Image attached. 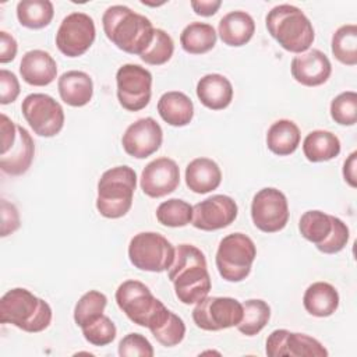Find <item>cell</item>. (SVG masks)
<instances>
[{
    "mask_svg": "<svg viewBox=\"0 0 357 357\" xmlns=\"http://www.w3.org/2000/svg\"><path fill=\"white\" fill-rule=\"evenodd\" d=\"M251 219L257 229L264 233H276L289 222V204L286 195L275 188L259 190L251 202Z\"/></svg>",
    "mask_w": 357,
    "mask_h": 357,
    "instance_id": "obj_13",
    "label": "cell"
},
{
    "mask_svg": "<svg viewBox=\"0 0 357 357\" xmlns=\"http://www.w3.org/2000/svg\"><path fill=\"white\" fill-rule=\"evenodd\" d=\"M57 89L64 103L73 107H82L88 105L93 96V81L89 74L71 70L60 75Z\"/></svg>",
    "mask_w": 357,
    "mask_h": 357,
    "instance_id": "obj_21",
    "label": "cell"
},
{
    "mask_svg": "<svg viewBox=\"0 0 357 357\" xmlns=\"http://www.w3.org/2000/svg\"><path fill=\"white\" fill-rule=\"evenodd\" d=\"M254 18L241 10L227 13L222 17L218 25V33L222 42L231 47H240L248 43L254 36Z\"/></svg>",
    "mask_w": 357,
    "mask_h": 357,
    "instance_id": "obj_22",
    "label": "cell"
},
{
    "mask_svg": "<svg viewBox=\"0 0 357 357\" xmlns=\"http://www.w3.org/2000/svg\"><path fill=\"white\" fill-rule=\"evenodd\" d=\"M21 112L29 127L39 137H54L64 127L61 105L47 93H29L21 103Z\"/></svg>",
    "mask_w": 357,
    "mask_h": 357,
    "instance_id": "obj_10",
    "label": "cell"
},
{
    "mask_svg": "<svg viewBox=\"0 0 357 357\" xmlns=\"http://www.w3.org/2000/svg\"><path fill=\"white\" fill-rule=\"evenodd\" d=\"M117 99L123 109L139 112L152 96V74L139 64H123L116 73Z\"/></svg>",
    "mask_w": 357,
    "mask_h": 357,
    "instance_id": "obj_11",
    "label": "cell"
},
{
    "mask_svg": "<svg viewBox=\"0 0 357 357\" xmlns=\"http://www.w3.org/2000/svg\"><path fill=\"white\" fill-rule=\"evenodd\" d=\"M343 177L350 187L353 188L357 187V152L356 151L351 152L349 158L344 160Z\"/></svg>",
    "mask_w": 357,
    "mask_h": 357,
    "instance_id": "obj_46",
    "label": "cell"
},
{
    "mask_svg": "<svg viewBox=\"0 0 357 357\" xmlns=\"http://www.w3.org/2000/svg\"><path fill=\"white\" fill-rule=\"evenodd\" d=\"M199 102L211 110H223L233 100V85L222 74H206L197 84Z\"/></svg>",
    "mask_w": 357,
    "mask_h": 357,
    "instance_id": "obj_24",
    "label": "cell"
},
{
    "mask_svg": "<svg viewBox=\"0 0 357 357\" xmlns=\"http://www.w3.org/2000/svg\"><path fill=\"white\" fill-rule=\"evenodd\" d=\"M301 134L297 124L287 119L272 123L266 132V146L278 156L291 155L300 145Z\"/></svg>",
    "mask_w": 357,
    "mask_h": 357,
    "instance_id": "obj_27",
    "label": "cell"
},
{
    "mask_svg": "<svg viewBox=\"0 0 357 357\" xmlns=\"http://www.w3.org/2000/svg\"><path fill=\"white\" fill-rule=\"evenodd\" d=\"M53 15L54 7L49 0H21L17 4V18L22 26L29 29L47 26Z\"/></svg>",
    "mask_w": 357,
    "mask_h": 357,
    "instance_id": "obj_31",
    "label": "cell"
},
{
    "mask_svg": "<svg viewBox=\"0 0 357 357\" xmlns=\"http://www.w3.org/2000/svg\"><path fill=\"white\" fill-rule=\"evenodd\" d=\"M156 219L160 225L167 227H184L192 220V206L178 198L163 201L156 208Z\"/></svg>",
    "mask_w": 357,
    "mask_h": 357,
    "instance_id": "obj_34",
    "label": "cell"
},
{
    "mask_svg": "<svg viewBox=\"0 0 357 357\" xmlns=\"http://www.w3.org/2000/svg\"><path fill=\"white\" fill-rule=\"evenodd\" d=\"M271 307L261 298H250L243 303V318L237 329L245 336L258 335L269 322Z\"/></svg>",
    "mask_w": 357,
    "mask_h": 357,
    "instance_id": "obj_32",
    "label": "cell"
},
{
    "mask_svg": "<svg viewBox=\"0 0 357 357\" xmlns=\"http://www.w3.org/2000/svg\"><path fill=\"white\" fill-rule=\"evenodd\" d=\"M265 353L269 357H326L328 350L319 340L305 333L275 329L266 339Z\"/></svg>",
    "mask_w": 357,
    "mask_h": 357,
    "instance_id": "obj_16",
    "label": "cell"
},
{
    "mask_svg": "<svg viewBox=\"0 0 357 357\" xmlns=\"http://www.w3.org/2000/svg\"><path fill=\"white\" fill-rule=\"evenodd\" d=\"M96 28L93 20L79 11L63 18L56 32V46L67 57L82 56L93 43Z\"/></svg>",
    "mask_w": 357,
    "mask_h": 357,
    "instance_id": "obj_14",
    "label": "cell"
},
{
    "mask_svg": "<svg viewBox=\"0 0 357 357\" xmlns=\"http://www.w3.org/2000/svg\"><path fill=\"white\" fill-rule=\"evenodd\" d=\"M135 187L137 173L130 166L107 169L98 181V212L107 219L123 218L131 209Z\"/></svg>",
    "mask_w": 357,
    "mask_h": 357,
    "instance_id": "obj_5",
    "label": "cell"
},
{
    "mask_svg": "<svg viewBox=\"0 0 357 357\" xmlns=\"http://www.w3.org/2000/svg\"><path fill=\"white\" fill-rule=\"evenodd\" d=\"M22 79L32 86H46L57 77V64L50 53L35 49L26 52L20 63Z\"/></svg>",
    "mask_w": 357,
    "mask_h": 357,
    "instance_id": "obj_20",
    "label": "cell"
},
{
    "mask_svg": "<svg viewBox=\"0 0 357 357\" xmlns=\"http://www.w3.org/2000/svg\"><path fill=\"white\" fill-rule=\"evenodd\" d=\"M271 36L287 52L300 54L310 49L315 32L310 18L296 6L279 4L265 17Z\"/></svg>",
    "mask_w": 357,
    "mask_h": 357,
    "instance_id": "obj_4",
    "label": "cell"
},
{
    "mask_svg": "<svg viewBox=\"0 0 357 357\" xmlns=\"http://www.w3.org/2000/svg\"><path fill=\"white\" fill-rule=\"evenodd\" d=\"M220 6H222L220 0H192L191 1L192 11L201 17H211L216 14Z\"/></svg>",
    "mask_w": 357,
    "mask_h": 357,
    "instance_id": "obj_45",
    "label": "cell"
},
{
    "mask_svg": "<svg viewBox=\"0 0 357 357\" xmlns=\"http://www.w3.org/2000/svg\"><path fill=\"white\" fill-rule=\"evenodd\" d=\"M243 318V304L233 297L205 296L192 310V321L202 331H222L237 326Z\"/></svg>",
    "mask_w": 357,
    "mask_h": 357,
    "instance_id": "obj_12",
    "label": "cell"
},
{
    "mask_svg": "<svg viewBox=\"0 0 357 357\" xmlns=\"http://www.w3.org/2000/svg\"><path fill=\"white\" fill-rule=\"evenodd\" d=\"M0 169L10 176L24 174L31 167L35 156V144L31 134L4 113L0 116Z\"/></svg>",
    "mask_w": 357,
    "mask_h": 357,
    "instance_id": "obj_7",
    "label": "cell"
},
{
    "mask_svg": "<svg viewBox=\"0 0 357 357\" xmlns=\"http://www.w3.org/2000/svg\"><path fill=\"white\" fill-rule=\"evenodd\" d=\"M174 294L183 304H195L211 291L212 283L204 252L191 244H180L167 269Z\"/></svg>",
    "mask_w": 357,
    "mask_h": 357,
    "instance_id": "obj_1",
    "label": "cell"
},
{
    "mask_svg": "<svg viewBox=\"0 0 357 357\" xmlns=\"http://www.w3.org/2000/svg\"><path fill=\"white\" fill-rule=\"evenodd\" d=\"M18 50L17 40L6 31L0 32V63L6 64L15 59Z\"/></svg>",
    "mask_w": 357,
    "mask_h": 357,
    "instance_id": "obj_44",
    "label": "cell"
},
{
    "mask_svg": "<svg viewBox=\"0 0 357 357\" xmlns=\"http://www.w3.org/2000/svg\"><path fill=\"white\" fill-rule=\"evenodd\" d=\"M176 248L162 234L142 231L135 234L128 244L130 262L139 271L165 272L173 264Z\"/></svg>",
    "mask_w": 357,
    "mask_h": 357,
    "instance_id": "obj_9",
    "label": "cell"
},
{
    "mask_svg": "<svg viewBox=\"0 0 357 357\" xmlns=\"http://www.w3.org/2000/svg\"><path fill=\"white\" fill-rule=\"evenodd\" d=\"M335 218L336 216L328 215L318 209L307 211L301 215L298 220L300 234L310 243L315 244V247H319L332 234V230L335 226Z\"/></svg>",
    "mask_w": 357,
    "mask_h": 357,
    "instance_id": "obj_29",
    "label": "cell"
},
{
    "mask_svg": "<svg viewBox=\"0 0 357 357\" xmlns=\"http://www.w3.org/2000/svg\"><path fill=\"white\" fill-rule=\"evenodd\" d=\"M102 25L106 38L130 54L141 56L153 39L155 28L151 20L127 6L107 7L102 17Z\"/></svg>",
    "mask_w": 357,
    "mask_h": 357,
    "instance_id": "obj_2",
    "label": "cell"
},
{
    "mask_svg": "<svg viewBox=\"0 0 357 357\" xmlns=\"http://www.w3.org/2000/svg\"><path fill=\"white\" fill-rule=\"evenodd\" d=\"M257 257L254 241L244 233L225 236L216 251L215 264L219 275L227 282H241L250 272Z\"/></svg>",
    "mask_w": 357,
    "mask_h": 357,
    "instance_id": "obj_8",
    "label": "cell"
},
{
    "mask_svg": "<svg viewBox=\"0 0 357 357\" xmlns=\"http://www.w3.org/2000/svg\"><path fill=\"white\" fill-rule=\"evenodd\" d=\"M20 82L14 73L1 68L0 70V103H13L20 95Z\"/></svg>",
    "mask_w": 357,
    "mask_h": 357,
    "instance_id": "obj_42",
    "label": "cell"
},
{
    "mask_svg": "<svg viewBox=\"0 0 357 357\" xmlns=\"http://www.w3.org/2000/svg\"><path fill=\"white\" fill-rule=\"evenodd\" d=\"M238 213L236 201L223 194H215L192 206L191 225L204 231L220 230L230 226Z\"/></svg>",
    "mask_w": 357,
    "mask_h": 357,
    "instance_id": "obj_15",
    "label": "cell"
},
{
    "mask_svg": "<svg viewBox=\"0 0 357 357\" xmlns=\"http://www.w3.org/2000/svg\"><path fill=\"white\" fill-rule=\"evenodd\" d=\"M158 112L165 123L173 127H184L194 117L192 100L180 91L165 92L158 100Z\"/></svg>",
    "mask_w": 357,
    "mask_h": 357,
    "instance_id": "obj_26",
    "label": "cell"
},
{
    "mask_svg": "<svg viewBox=\"0 0 357 357\" xmlns=\"http://www.w3.org/2000/svg\"><path fill=\"white\" fill-rule=\"evenodd\" d=\"M291 77L304 86H319L332 74V64L328 56L319 49H310L293 57L290 64Z\"/></svg>",
    "mask_w": 357,
    "mask_h": 357,
    "instance_id": "obj_19",
    "label": "cell"
},
{
    "mask_svg": "<svg viewBox=\"0 0 357 357\" xmlns=\"http://www.w3.org/2000/svg\"><path fill=\"white\" fill-rule=\"evenodd\" d=\"M331 117L340 126H354L357 121V93L344 91L331 102Z\"/></svg>",
    "mask_w": 357,
    "mask_h": 357,
    "instance_id": "obj_38",
    "label": "cell"
},
{
    "mask_svg": "<svg viewBox=\"0 0 357 357\" xmlns=\"http://www.w3.org/2000/svg\"><path fill=\"white\" fill-rule=\"evenodd\" d=\"M180 184L178 165L170 158H158L149 162L139 178L141 190L151 198H162L172 194Z\"/></svg>",
    "mask_w": 357,
    "mask_h": 357,
    "instance_id": "obj_18",
    "label": "cell"
},
{
    "mask_svg": "<svg viewBox=\"0 0 357 357\" xmlns=\"http://www.w3.org/2000/svg\"><path fill=\"white\" fill-rule=\"evenodd\" d=\"M303 153L310 162H326L340 153V141L331 131L314 130L303 141Z\"/></svg>",
    "mask_w": 357,
    "mask_h": 357,
    "instance_id": "obj_28",
    "label": "cell"
},
{
    "mask_svg": "<svg viewBox=\"0 0 357 357\" xmlns=\"http://www.w3.org/2000/svg\"><path fill=\"white\" fill-rule=\"evenodd\" d=\"M114 297L119 308L130 321L148 329L167 312L165 304L139 280L123 282L117 287Z\"/></svg>",
    "mask_w": 357,
    "mask_h": 357,
    "instance_id": "obj_6",
    "label": "cell"
},
{
    "mask_svg": "<svg viewBox=\"0 0 357 357\" xmlns=\"http://www.w3.org/2000/svg\"><path fill=\"white\" fill-rule=\"evenodd\" d=\"M86 342L93 346H106L116 339L117 329L114 322L107 315H100L93 322L81 328Z\"/></svg>",
    "mask_w": 357,
    "mask_h": 357,
    "instance_id": "obj_39",
    "label": "cell"
},
{
    "mask_svg": "<svg viewBox=\"0 0 357 357\" xmlns=\"http://www.w3.org/2000/svg\"><path fill=\"white\" fill-rule=\"evenodd\" d=\"M107 304V297L98 291V290H89L85 294L81 296V298L77 301L74 307V321L75 324L82 328L91 322H93L96 318L103 315V311Z\"/></svg>",
    "mask_w": 357,
    "mask_h": 357,
    "instance_id": "obj_35",
    "label": "cell"
},
{
    "mask_svg": "<svg viewBox=\"0 0 357 357\" xmlns=\"http://www.w3.org/2000/svg\"><path fill=\"white\" fill-rule=\"evenodd\" d=\"M174 53V42L172 36L159 28H155L153 39L139 59L149 66H162L167 63Z\"/></svg>",
    "mask_w": 357,
    "mask_h": 357,
    "instance_id": "obj_37",
    "label": "cell"
},
{
    "mask_svg": "<svg viewBox=\"0 0 357 357\" xmlns=\"http://www.w3.org/2000/svg\"><path fill=\"white\" fill-rule=\"evenodd\" d=\"M332 54L346 66L357 64V25L346 24L339 26L332 35Z\"/></svg>",
    "mask_w": 357,
    "mask_h": 357,
    "instance_id": "obj_33",
    "label": "cell"
},
{
    "mask_svg": "<svg viewBox=\"0 0 357 357\" xmlns=\"http://www.w3.org/2000/svg\"><path fill=\"white\" fill-rule=\"evenodd\" d=\"M20 227V213L14 204L1 199V237L14 233Z\"/></svg>",
    "mask_w": 357,
    "mask_h": 357,
    "instance_id": "obj_43",
    "label": "cell"
},
{
    "mask_svg": "<svg viewBox=\"0 0 357 357\" xmlns=\"http://www.w3.org/2000/svg\"><path fill=\"white\" fill-rule=\"evenodd\" d=\"M305 311L317 318L331 317L339 307V293L328 282H314L303 296Z\"/></svg>",
    "mask_w": 357,
    "mask_h": 357,
    "instance_id": "obj_25",
    "label": "cell"
},
{
    "mask_svg": "<svg viewBox=\"0 0 357 357\" xmlns=\"http://www.w3.org/2000/svg\"><path fill=\"white\" fill-rule=\"evenodd\" d=\"M218 33L211 24L191 22L180 33V43L184 52L190 54H204L216 45Z\"/></svg>",
    "mask_w": 357,
    "mask_h": 357,
    "instance_id": "obj_30",
    "label": "cell"
},
{
    "mask_svg": "<svg viewBox=\"0 0 357 357\" xmlns=\"http://www.w3.org/2000/svg\"><path fill=\"white\" fill-rule=\"evenodd\" d=\"M119 354L121 357H152L155 354L149 340L141 333H128L119 343Z\"/></svg>",
    "mask_w": 357,
    "mask_h": 357,
    "instance_id": "obj_40",
    "label": "cell"
},
{
    "mask_svg": "<svg viewBox=\"0 0 357 357\" xmlns=\"http://www.w3.org/2000/svg\"><path fill=\"white\" fill-rule=\"evenodd\" d=\"M162 141L163 131L160 124L152 117H142L127 127L121 145L127 155L135 159H145L160 148Z\"/></svg>",
    "mask_w": 357,
    "mask_h": 357,
    "instance_id": "obj_17",
    "label": "cell"
},
{
    "mask_svg": "<svg viewBox=\"0 0 357 357\" xmlns=\"http://www.w3.org/2000/svg\"><path fill=\"white\" fill-rule=\"evenodd\" d=\"M52 307L24 287L8 290L0 298V322L11 324L25 332L38 333L52 322Z\"/></svg>",
    "mask_w": 357,
    "mask_h": 357,
    "instance_id": "obj_3",
    "label": "cell"
},
{
    "mask_svg": "<svg viewBox=\"0 0 357 357\" xmlns=\"http://www.w3.org/2000/svg\"><path fill=\"white\" fill-rule=\"evenodd\" d=\"M149 331L162 346L173 347L183 342L185 336V324L178 315L169 310L165 318Z\"/></svg>",
    "mask_w": 357,
    "mask_h": 357,
    "instance_id": "obj_36",
    "label": "cell"
},
{
    "mask_svg": "<svg viewBox=\"0 0 357 357\" xmlns=\"http://www.w3.org/2000/svg\"><path fill=\"white\" fill-rule=\"evenodd\" d=\"M349 237H350V233H349L347 225L342 219L335 218V226H333L332 234L322 245L317 248L324 254H336L346 247Z\"/></svg>",
    "mask_w": 357,
    "mask_h": 357,
    "instance_id": "obj_41",
    "label": "cell"
},
{
    "mask_svg": "<svg viewBox=\"0 0 357 357\" xmlns=\"http://www.w3.org/2000/svg\"><path fill=\"white\" fill-rule=\"evenodd\" d=\"M222 181L219 165L209 158H195L185 167V184L195 194H208Z\"/></svg>",
    "mask_w": 357,
    "mask_h": 357,
    "instance_id": "obj_23",
    "label": "cell"
}]
</instances>
